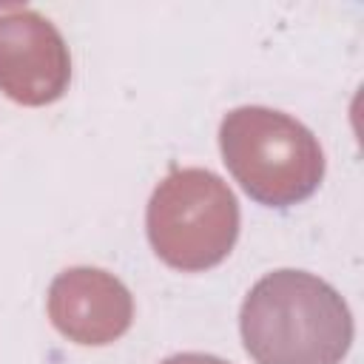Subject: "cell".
I'll use <instances>...</instances> for the list:
<instances>
[{"label":"cell","instance_id":"6da1fadb","mask_svg":"<svg viewBox=\"0 0 364 364\" xmlns=\"http://www.w3.org/2000/svg\"><path fill=\"white\" fill-rule=\"evenodd\" d=\"M239 330L256 364H341L353 344L347 301L304 270L262 276L242 304Z\"/></svg>","mask_w":364,"mask_h":364},{"label":"cell","instance_id":"7a4b0ae2","mask_svg":"<svg viewBox=\"0 0 364 364\" xmlns=\"http://www.w3.org/2000/svg\"><path fill=\"white\" fill-rule=\"evenodd\" d=\"M219 148L245 193L270 208L307 199L324 176V154L313 131L264 105L228 111L219 125Z\"/></svg>","mask_w":364,"mask_h":364},{"label":"cell","instance_id":"3957f363","mask_svg":"<svg viewBox=\"0 0 364 364\" xmlns=\"http://www.w3.org/2000/svg\"><path fill=\"white\" fill-rule=\"evenodd\" d=\"M145 225L165 264L196 273L230 253L239 236V202L213 171L179 168L151 193Z\"/></svg>","mask_w":364,"mask_h":364},{"label":"cell","instance_id":"277c9868","mask_svg":"<svg viewBox=\"0 0 364 364\" xmlns=\"http://www.w3.org/2000/svg\"><path fill=\"white\" fill-rule=\"evenodd\" d=\"M71 80V57L63 34L34 9L0 14V91L20 105L60 100Z\"/></svg>","mask_w":364,"mask_h":364},{"label":"cell","instance_id":"5b68a950","mask_svg":"<svg viewBox=\"0 0 364 364\" xmlns=\"http://www.w3.org/2000/svg\"><path fill=\"white\" fill-rule=\"evenodd\" d=\"M48 318L68 341L102 347L131 327L134 299L100 267H68L48 287Z\"/></svg>","mask_w":364,"mask_h":364},{"label":"cell","instance_id":"8992f818","mask_svg":"<svg viewBox=\"0 0 364 364\" xmlns=\"http://www.w3.org/2000/svg\"><path fill=\"white\" fill-rule=\"evenodd\" d=\"M162 364H228L216 355H205V353H179V355H171L165 358Z\"/></svg>","mask_w":364,"mask_h":364}]
</instances>
